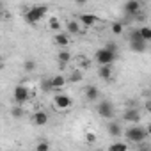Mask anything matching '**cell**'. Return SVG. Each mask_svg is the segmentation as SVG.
I'll use <instances>...</instances> for the list:
<instances>
[{"label": "cell", "instance_id": "7a4b0ae2", "mask_svg": "<svg viewBox=\"0 0 151 151\" xmlns=\"http://www.w3.org/2000/svg\"><path fill=\"white\" fill-rule=\"evenodd\" d=\"M46 13H48V6H34L25 13V22L30 25H36Z\"/></svg>", "mask_w": 151, "mask_h": 151}, {"label": "cell", "instance_id": "6da1fadb", "mask_svg": "<svg viewBox=\"0 0 151 151\" xmlns=\"http://www.w3.org/2000/svg\"><path fill=\"white\" fill-rule=\"evenodd\" d=\"M126 139L130 140V142H137V144H140V142H146V139L149 137V133H147V130L146 128H142V126H130L128 130H126Z\"/></svg>", "mask_w": 151, "mask_h": 151}, {"label": "cell", "instance_id": "5bb4252c", "mask_svg": "<svg viewBox=\"0 0 151 151\" xmlns=\"http://www.w3.org/2000/svg\"><path fill=\"white\" fill-rule=\"evenodd\" d=\"M53 43H55L57 46H62V48H66V46L69 45V37H68L66 34H55V37H53Z\"/></svg>", "mask_w": 151, "mask_h": 151}, {"label": "cell", "instance_id": "30bf717a", "mask_svg": "<svg viewBox=\"0 0 151 151\" xmlns=\"http://www.w3.org/2000/svg\"><path fill=\"white\" fill-rule=\"evenodd\" d=\"M98 75H100V78H103V80H110V78H112V75H114V68H112V64H109V66H100Z\"/></svg>", "mask_w": 151, "mask_h": 151}, {"label": "cell", "instance_id": "4dcf8cb0", "mask_svg": "<svg viewBox=\"0 0 151 151\" xmlns=\"http://www.w3.org/2000/svg\"><path fill=\"white\" fill-rule=\"evenodd\" d=\"M146 130H147V133L151 135V124H147V126H146Z\"/></svg>", "mask_w": 151, "mask_h": 151}, {"label": "cell", "instance_id": "44dd1931", "mask_svg": "<svg viewBox=\"0 0 151 151\" xmlns=\"http://www.w3.org/2000/svg\"><path fill=\"white\" fill-rule=\"evenodd\" d=\"M41 89H43L45 93H50V91H53V84H52V78H45V80L41 82Z\"/></svg>", "mask_w": 151, "mask_h": 151}, {"label": "cell", "instance_id": "7c38bea8", "mask_svg": "<svg viewBox=\"0 0 151 151\" xmlns=\"http://www.w3.org/2000/svg\"><path fill=\"white\" fill-rule=\"evenodd\" d=\"M34 124H37V126H45L46 123H48V114H45L43 110H37V112H34Z\"/></svg>", "mask_w": 151, "mask_h": 151}, {"label": "cell", "instance_id": "d6986e66", "mask_svg": "<svg viewBox=\"0 0 151 151\" xmlns=\"http://www.w3.org/2000/svg\"><path fill=\"white\" fill-rule=\"evenodd\" d=\"M66 29H68V32H71V34H78V32H80V25L75 22V20H69L68 25H66Z\"/></svg>", "mask_w": 151, "mask_h": 151}, {"label": "cell", "instance_id": "603a6c76", "mask_svg": "<svg viewBox=\"0 0 151 151\" xmlns=\"http://www.w3.org/2000/svg\"><path fill=\"white\" fill-rule=\"evenodd\" d=\"M23 68H25V71H34L36 69V62H34V59H27L25 60V64H23Z\"/></svg>", "mask_w": 151, "mask_h": 151}, {"label": "cell", "instance_id": "4316f807", "mask_svg": "<svg viewBox=\"0 0 151 151\" xmlns=\"http://www.w3.org/2000/svg\"><path fill=\"white\" fill-rule=\"evenodd\" d=\"M11 114H13V117H22L23 116V109L20 107V105H16V107H13V110H11Z\"/></svg>", "mask_w": 151, "mask_h": 151}, {"label": "cell", "instance_id": "f546056e", "mask_svg": "<svg viewBox=\"0 0 151 151\" xmlns=\"http://www.w3.org/2000/svg\"><path fill=\"white\" fill-rule=\"evenodd\" d=\"M86 140H87V144H93V142L96 140V137H94V133H86Z\"/></svg>", "mask_w": 151, "mask_h": 151}, {"label": "cell", "instance_id": "52a82bcc", "mask_svg": "<svg viewBox=\"0 0 151 151\" xmlns=\"http://www.w3.org/2000/svg\"><path fill=\"white\" fill-rule=\"evenodd\" d=\"M123 119L126 123H139L140 121V114H139L137 109H126L124 114H123Z\"/></svg>", "mask_w": 151, "mask_h": 151}, {"label": "cell", "instance_id": "ac0fdd59", "mask_svg": "<svg viewBox=\"0 0 151 151\" xmlns=\"http://www.w3.org/2000/svg\"><path fill=\"white\" fill-rule=\"evenodd\" d=\"M52 84H53V89H60V87H64L66 78L62 77V75H55V77L52 78Z\"/></svg>", "mask_w": 151, "mask_h": 151}, {"label": "cell", "instance_id": "e0dca14e", "mask_svg": "<svg viewBox=\"0 0 151 151\" xmlns=\"http://www.w3.org/2000/svg\"><path fill=\"white\" fill-rule=\"evenodd\" d=\"M107 151H128V144L126 142H114L109 146Z\"/></svg>", "mask_w": 151, "mask_h": 151}, {"label": "cell", "instance_id": "f1b7e54d", "mask_svg": "<svg viewBox=\"0 0 151 151\" xmlns=\"http://www.w3.org/2000/svg\"><path fill=\"white\" fill-rule=\"evenodd\" d=\"M139 151H151V144H147V142H140V144H139Z\"/></svg>", "mask_w": 151, "mask_h": 151}, {"label": "cell", "instance_id": "9c48e42d", "mask_svg": "<svg viewBox=\"0 0 151 151\" xmlns=\"http://www.w3.org/2000/svg\"><path fill=\"white\" fill-rule=\"evenodd\" d=\"M100 98V89L96 86H87L86 87V100L87 101H96Z\"/></svg>", "mask_w": 151, "mask_h": 151}, {"label": "cell", "instance_id": "8992f818", "mask_svg": "<svg viewBox=\"0 0 151 151\" xmlns=\"http://www.w3.org/2000/svg\"><path fill=\"white\" fill-rule=\"evenodd\" d=\"M53 105H55V109H59V110H66V109H69V107L73 105V100H71L68 94H57V96L53 98Z\"/></svg>", "mask_w": 151, "mask_h": 151}, {"label": "cell", "instance_id": "ba28073f", "mask_svg": "<svg viewBox=\"0 0 151 151\" xmlns=\"http://www.w3.org/2000/svg\"><path fill=\"white\" fill-rule=\"evenodd\" d=\"M124 11L130 16H137V14H140V4L137 2V0H130L128 4H124Z\"/></svg>", "mask_w": 151, "mask_h": 151}, {"label": "cell", "instance_id": "2e32d148", "mask_svg": "<svg viewBox=\"0 0 151 151\" xmlns=\"http://www.w3.org/2000/svg\"><path fill=\"white\" fill-rule=\"evenodd\" d=\"M57 60H59L62 66H66L68 62H71V53H69L68 50H62V52L57 53Z\"/></svg>", "mask_w": 151, "mask_h": 151}, {"label": "cell", "instance_id": "d4e9b609", "mask_svg": "<svg viewBox=\"0 0 151 151\" xmlns=\"http://www.w3.org/2000/svg\"><path fill=\"white\" fill-rule=\"evenodd\" d=\"M82 80V73L80 71H73L71 75H69V82L73 84V82H80Z\"/></svg>", "mask_w": 151, "mask_h": 151}, {"label": "cell", "instance_id": "4fadbf2b", "mask_svg": "<svg viewBox=\"0 0 151 151\" xmlns=\"http://www.w3.org/2000/svg\"><path fill=\"white\" fill-rule=\"evenodd\" d=\"M78 20H80L86 27H91V25L98 23V16H94V14H80Z\"/></svg>", "mask_w": 151, "mask_h": 151}, {"label": "cell", "instance_id": "cb8c5ba5", "mask_svg": "<svg viewBox=\"0 0 151 151\" xmlns=\"http://www.w3.org/2000/svg\"><path fill=\"white\" fill-rule=\"evenodd\" d=\"M36 151H50V144L46 140H39L36 146Z\"/></svg>", "mask_w": 151, "mask_h": 151}, {"label": "cell", "instance_id": "5b68a950", "mask_svg": "<svg viewBox=\"0 0 151 151\" xmlns=\"http://www.w3.org/2000/svg\"><path fill=\"white\" fill-rule=\"evenodd\" d=\"M29 96H30V93H29V89H27L25 86H16V87H14L13 98H14V103H16V105L22 107L25 101H29Z\"/></svg>", "mask_w": 151, "mask_h": 151}, {"label": "cell", "instance_id": "277c9868", "mask_svg": "<svg viewBox=\"0 0 151 151\" xmlns=\"http://www.w3.org/2000/svg\"><path fill=\"white\" fill-rule=\"evenodd\" d=\"M96 110H98L100 117H103V119H110V121H112V117H114V105H112L109 100L100 101L98 107H96Z\"/></svg>", "mask_w": 151, "mask_h": 151}, {"label": "cell", "instance_id": "484cf974", "mask_svg": "<svg viewBox=\"0 0 151 151\" xmlns=\"http://www.w3.org/2000/svg\"><path fill=\"white\" fill-rule=\"evenodd\" d=\"M50 29H52V30H55V32L60 29V22H59L55 16H53V18H50Z\"/></svg>", "mask_w": 151, "mask_h": 151}, {"label": "cell", "instance_id": "9a60e30c", "mask_svg": "<svg viewBox=\"0 0 151 151\" xmlns=\"http://www.w3.org/2000/svg\"><path fill=\"white\" fill-rule=\"evenodd\" d=\"M130 48L137 53H144L146 52V41H130Z\"/></svg>", "mask_w": 151, "mask_h": 151}, {"label": "cell", "instance_id": "ffe728a7", "mask_svg": "<svg viewBox=\"0 0 151 151\" xmlns=\"http://www.w3.org/2000/svg\"><path fill=\"white\" fill-rule=\"evenodd\" d=\"M139 32H140L144 41H151V27H140Z\"/></svg>", "mask_w": 151, "mask_h": 151}, {"label": "cell", "instance_id": "83f0119b", "mask_svg": "<svg viewBox=\"0 0 151 151\" xmlns=\"http://www.w3.org/2000/svg\"><path fill=\"white\" fill-rule=\"evenodd\" d=\"M105 48H107V50H110V52H114V53H117V45H116V43H112V41H109V43L105 45Z\"/></svg>", "mask_w": 151, "mask_h": 151}, {"label": "cell", "instance_id": "8fae6325", "mask_svg": "<svg viewBox=\"0 0 151 151\" xmlns=\"http://www.w3.org/2000/svg\"><path fill=\"white\" fill-rule=\"evenodd\" d=\"M107 132H109V135H112V137H119V135L123 133L121 124H119L117 121H110V123L107 124Z\"/></svg>", "mask_w": 151, "mask_h": 151}, {"label": "cell", "instance_id": "3957f363", "mask_svg": "<svg viewBox=\"0 0 151 151\" xmlns=\"http://www.w3.org/2000/svg\"><path fill=\"white\" fill-rule=\"evenodd\" d=\"M116 55H117V53H114V52H110V50H107V48L103 46V48L96 50L94 59H96V62H98L100 66H109V64H112V62L116 60Z\"/></svg>", "mask_w": 151, "mask_h": 151}, {"label": "cell", "instance_id": "7402d4cb", "mask_svg": "<svg viewBox=\"0 0 151 151\" xmlns=\"http://www.w3.org/2000/svg\"><path fill=\"white\" fill-rule=\"evenodd\" d=\"M123 30H124V25L121 23V22H116V23H112V32L114 34H123Z\"/></svg>", "mask_w": 151, "mask_h": 151}]
</instances>
